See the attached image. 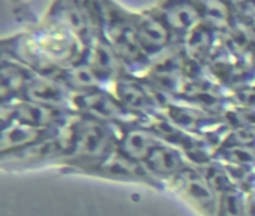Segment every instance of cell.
I'll return each mask as SVG.
<instances>
[{
  "label": "cell",
  "mask_w": 255,
  "mask_h": 216,
  "mask_svg": "<svg viewBox=\"0 0 255 216\" xmlns=\"http://www.w3.org/2000/svg\"><path fill=\"white\" fill-rule=\"evenodd\" d=\"M149 164L153 170L159 173H171L180 165V159L176 153L167 149H156L149 155Z\"/></svg>",
  "instance_id": "1"
},
{
  "label": "cell",
  "mask_w": 255,
  "mask_h": 216,
  "mask_svg": "<svg viewBox=\"0 0 255 216\" xmlns=\"http://www.w3.org/2000/svg\"><path fill=\"white\" fill-rule=\"evenodd\" d=\"M150 149V138L141 132H132L125 140V150L132 158H143L149 155Z\"/></svg>",
  "instance_id": "2"
},
{
  "label": "cell",
  "mask_w": 255,
  "mask_h": 216,
  "mask_svg": "<svg viewBox=\"0 0 255 216\" xmlns=\"http://www.w3.org/2000/svg\"><path fill=\"white\" fill-rule=\"evenodd\" d=\"M140 38L150 45H161L165 42L167 33L159 23L153 20H146L140 26Z\"/></svg>",
  "instance_id": "3"
},
{
  "label": "cell",
  "mask_w": 255,
  "mask_h": 216,
  "mask_svg": "<svg viewBox=\"0 0 255 216\" xmlns=\"http://www.w3.org/2000/svg\"><path fill=\"white\" fill-rule=\"evenodd\" d=\"M186 180H188L186 182V189L197 201H201L203 204H210L212 203V192L209 191V188L206 186V183L201 179L189 177Z\"/></svg>",
  "instance_id": "4"
},
{
  "label": "cell",
  "mask_w": 255,
  "mask_h": 216,
  "mask_svg": "<svg viewBox=\"0 0 255 216\" xmlns=\"http://www.w3.org/2000/svg\"><path fill=\"white\" fill-rule=\"evenodd\" d=\"M123 98L129 102V104H132V105H140L144 99H143V93L137 89V87H134V86H126V87H123Z\"/></svg>",
  "instance_id": "5"
},
{
  "label": "cell",
  "mask_w": 255,
  "mask_h": 216,
  "mask_svg": "<svg viewBox=\"0 0 255 216\" xmlns=\"http://www.w3.org/2000/svg\"><path fill=\"white\" fill-rule=\"evenodd\" d=\"M171 20L174 23V26H186L191 20H192V14L191 11H174L171 14Z\"/></svg>",
  "instance_id": "6"
},
{
  "label": "cell",
  "mask_w": 255,
  "mask_h": 216,
  "mask_svg": "<svg viewBox=\"0 0 255 216\" xmlns=\"http://www.w3.org/2000/svg\"><path fill=\"white\" fill-rule=\"evenodd\" d=\"M224 209L227 216H239V204L236 201V197H227L224 201Z\"/></svg>",
  "instance_id": "7"
}]
</instances>
